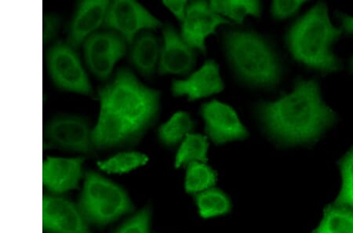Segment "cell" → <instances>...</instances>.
Here are the masks:
<instances>
[{
    "label": "cell",
    "instance_id": "obj_24",
    "mask_svg": "<svg viewBox=\"0 0 353 233\" xmlns=\"http://www.w3.org/2000/svg\"><path fill=\"white\" fill-rule=\"evenodd\" d=\"M147 162L148 157L142 153L127 152L119 153L109 160L99 162V166L108 173L123 174L143 166Z\"/></svg>",
    "mask_w": 353,
    "mask_h": 233
},
{
    "label": "cell",
    "instance_id": "obj_19",
    "mask_svg": "<svg viewBox=\"0 0 353 233\" xmlns=\"http://www.w3.org/2000/svg\"><path fill=\"white\" fill-rule=\"evenodd\" d=\"M209 144L206 137L201 134H190L182 141L176 153V168L188 166L192 163H206Z\"/></svg>",
    "mask_w": 353,
    "mask_h": 233
},
{
    "label": "cell",
    "instance_id": "obj_15",
    "mask_svg": "<svg viewBox=\"0 0 353 233\" xmlns=\"http://www.w3.org/2000/svg\"><path fill=\"white\" fill-rule=\"evenodd\" d=\"M109 1H82L78 3L75 14L68 27V43L79 48L95 30L105 23Z\"/></svg>",
    "mask_w": 353,
    "mask_h": 233
},
{
    "label": "cell",
    "instance_id": "obj_13",
    "mask_svg": "<svg viewBox=\"0 0 353 233\" xmlns=\"http://www.w3.org/2000/svg\"><path fill=\"white\" fill-rule=\"evenodd\" d=\"M83 215L65 199L43 198V220L46 230L54 233H90Z\"/></svg>",
    "mask_w": 353,
    "mask_h": 233
},
{
    "label": "cell",
    "instance_id": "obj_23",
    "mask_svg": "<svg viewBox=\"0 0 353 233\" xmlns=\"http://www.w3.org/2000/svg\"><path fill=\"white\" fill-rule=\"evenodd\" d=\"M187 167L185 188L188 192H201L214 185L216 174L205 163H192Z\"/></svg>",
    "mask_w": 353,
    "mask_h": 233
},
{
    "label": "cell",
    "instance_id": "obj_5",
    "mask_svg": "<svg viewBox=\"0 0 353 233\" xmlns=\"http://www.w3.org/2000/svg\"><path fill=\"white\" fill-rule=\"evenodd\" d=\"M81 203L85 217L99 225L110 223L132 210L121 188L94 172L86 175Z\"/></svg>",
    "mask_w": 353,
    "mask_h": 233
},
{
    "label": "cell",
    "instance_id": "obj_7",
    "mask_svg": "<svg viewBox=\"0 0 353 233\" xmlns=\"http://www.w3.org/2000/svg\"><path fill=\"white\" fill-rule=\"evenodd\" d=\"M104 25L121 35L130 44L133 43L140 32L156 30L162 26L156 17L132 0L110 3Z\"/></svg>",
    "mask_w": 353,
    "mask_h": 233
},
{
    "label": "cell",
    "instance_id": "obj_22",
    "mask_svg": "<svg viewBox=\"0 0 353 233\" xmlns=\"http://www.w3.org/2000/svg\"><path fill=\"white\" fill-rule=\"evenodd\" d=\"M315 233H353V212L346 209L327 208Z\"/></svg>",
    "mask_w": 353,
    "mask_h": 233
},
{
    "label": "cell",
    "instance_id": "obj_18",
    "mask_svg": "<svg viewBox=\"0 0 353 233\" xmlns=\"http://www.w3.org/2000/svg\"><path fill=\"white\" fill-rule=\"evenodd\" d=\"M195 128V122L185 112H176L158 129V136L164 145L173 146L183 141Z\"/></svg>",
    "mask_w": 353,
    "mask_h": 233
},
{
    "label": "cell",
    "instance_id": "obj_16",
    "mask_svg": "<svg viewBox=\"0 0 353 233\" xmlns=\"http://www.w3.org/2000/svg\"><path fill=\"white\" fill-rule=\"evenodd\" d=\"M83 163L81 158L48 157L43 167L44 185L56 193L76 189L82 177Z\"/></svg>",
    "mask_w": 353,
    "mask_h": 233
},
{
    "label": "cell",
    "instance_id": "obj_14",
    "mask_svg": "<svg viewBox=\"0 0 353 233\" xmlns=\"http://www.w3.org/2000/svg\"><path fill=\"white\" fill-rule=\"evenodd\" d=\"M225 88L219 65L214 60H208L201 69L182 81H174L172 93L176 97L186 96L193 101L219 94Z\"/></svg>",
    "mask_w": 353,
    "mask_h": 233
},
{
    "label": "cell",
    "instance_id": "obj_28",
    "mask_svg": "<svg viewBox=\"0 0 353 233\" xmlns=\"http://www.w3.org/2000/svg\"><path fill=\"white\" fill-rule=\"evenodd\" d=\"M59 28V19L53 14H46L43 21V43L53 39Z\"/></svg>",
    "mask_w": 353,
    "mask_h": 233
},
{
    "label": "cell",
    "instance_id": "obj_1",
    "mask_svg": "<svg viewBox=\"0 0 353 233\" xmlns=\"http://www.w3.org/2000/svg\"><path fill=\"white\" fill-rule=\"evenodd\" d=\"M98 123L92 130L97 149L133 144L157 121L161 94L128 70H121L99 90Z\"/></svg>",
    "mask_w": 353,
    "mask_h": 233
},
{
    "label": "cell",
    "instance_id": "obj_8",
    "mask_svg": "<svg viewBox=\"0 0 353 233\" xmlns=\"http://www.w3.org/2000/svg\"><path fill=\"white\" fill-rule=\"evenodd\" d=\"M126 39L115 31L98 32L84 43V54L91 72L101 81L109 78L127 50Z\"/></svg>",
    "mask_w": 353,
    "mask_h": 233
},
{
    "label": "cell",
    "instance_id": "obj_12",
    "mask_svg": "<svg viewBox=\"0 0 353 233\" xmlns=\"http://www.w3.org/2000/svg\"><path fill=\"white\" fill-rule=\"evenodd\" d=\"M163 44L158 70L161 75L185 76L196 63V50L190 46L172 26H166L163 30Z\"/></svg>",
    "mask_w": 353,
    "mask_h": 233
},
{
    "label": "cell",
    "instance_id": "obj_2",
    "mask_svg": "<svg viewBox=\"0 0 353 233\" xmlns=\"http://www.w3.org/2000/svg\"><path fill=\"white\" fill-rule=\"evenodd\" d=\"M254 112L264 132L286 145L314 140L334 121L312 81H299L292 92L275 101H260Z\"/></svg>",
    "mask_w": 353,
    "mask_h": 233
},
{
    "label": "cell",
    "instance_id": "obj_26",
    "mask_svg": "<svg viewBox=\"0 0 353 233\" xmlns=\"http://www.w3.org/2000/svg\"><path fill=\"white\" fill-rule=\"evenodd\" d=\"M150 217L149 210H142L125 223L116 233H149Z\"/></svg>",
    "mask_w": 353,
    "mask_h": 233
},
{
    "label": "cell",
    "instance_id": "obj_9",
    "mask_svg": "<svg viewBox=\"0 0 353 233\" xmlns=\"http://www.w3.org/2000/svg\"><path fill=\"white\" fill-rule=\"evenodd\" d=\"M201 114L208 137L216 145L247 139L249 132L229 105L213 100L202 105Z\"/></svg>",
    "mask_w": 353,
    "mask_h": 233
},
{
    "label": "cell",
    "instance_id": "obj_25",
    "mask_svg": "<svg viewBox=\"0 0 353 233\" xmlns=\"http://www.w3.org/2000/svg\"><path fill=\"white\" fill-rule=\"evenodd\" d=\"M341 170L343 185L337 203L347 204L353 207V150L341 161Z\"/></svg>",
    "mask_w": 353,
    "mask_h": 233
},
{
    "label": "cell",
    "instance_id": "obj_20",
    "mask_svg": "<svg viewBox=\"0 0 353 233\" xmlns=\"http://www.w3.org/2000/svg\"><path fill=\"white\" fill-rule=\"evenodd\" d=\"M210 7L228 21L241 25L248 16L258 18L261 13V3L259 1H210Z\"/></svg>",
    "mask_w": 353,
    "mask_h": 233
},
{
    "label": "cell",
    "instance_id": "obj_10",
    "mask_svg": "<svg viewBox=\"0 0 353 233\" xmlns=\"http://www.w3.org/2000/svg\"><path fill=\"white\" fill-rule=\"evenodd\" d=\"M230 24V21L215 12L209 2L192 1L188 5L181 36L190 46L206 53L207 39L221 26Z\"/></svg>",
    "mask_w": 353,
    "mask_h": 233
},
{
    "label": "cell",
    "instance_id": "obj_11",
    "mask_svg": "<svg viewBox=\"0 0 353 233\" xmlns=\"http://www.w3.org/2000/svg\"><path fill=\"white\" fill-rule=\"evenodd\" d=\"M46 136L49 145L59 149L83 153L94 150L92 130L81 117H57L48 125Z\"/></svg>",
    "mask_w": 353,
    "mask_h": 233
},
{
    "label": "cell",
    "instance_id": "obj_21",
    "mask_svg": "<svg viewBox=\"0 0 353 233\" xmlns=\"http://www.w3.org/2000/svg\"><path fill=\"white\" fill-rule=\"evenodd\" d=\"M202 217L212 218L229 212L230 203L223 192L216 189H208L199 192L196 198Z\"/></svg>",
    "mask_w": 353,
    "mask_h": 233
},
{
    "label": "cell",
    "instance_id": "obj_30",
    "mask_svg": "<svg viewBox=\"0 0 353 233\" xmlns=\"http://www.w3.org/2000/svg\"><path fill=\"white\" fill-rule=\"evenodd\" d=\"M343 21L345 30L350 33H353V18H351V17L349 16H344ZM352 65L353 67V59L352 61Z\"/></svg>",
    "mask_w": 353,
    "mask_h": 233
},
{
    "label": "cell",
    "instance_id": "obj_6",
    "mask_svg": "<svg viewBox=\"0 0 353 233\" xmlns=\"http://www.w3.org/2000/svg\"><path fill=\"white\" fill-rule=\"evenodd\" d=\"M48 65L50 76L59 88L82 94H92L87 74L70 44H54L48 53Z\"/></svg>",
    "mask_w": 353,
    "mask_h": 233
},
{
    "label": "cell",
    "instance_id": "obj_29",
    "mask_svg": "<svg viewBox=\"0 0 353 233\" xmlns=\"http://www.w3.org/2000/svg\"><path fill=\"white\" fill-rule=\"evenodd\" d=\"M163 5L170 12L180 21L183 22L186 15V11L189 2L187 1H163Z\"/></svg>",
    "mask_w": 353,
    "mask_h": 233
},
{
    "label": "cell",
    "instance_id": "obj_3",
    "mask_svg": "<svg viewBox=\"0 0 353 233\" xmlns=\"http://www.w3.org/2000/svg\"><path fill=\"white\" fill-rule=\"evenodd\" d=\"M228 61L239 81L250 88H271L280 81L281 67L266 39L253 30L230 28L222 36Z\"/></svg>",
    "mask_w": 353,
    "mask_h": 233
},
{
    "label": "cell",
    "instance_id": "obj_17",
    "mask_svg": "<svg viewBox=\"0 0 353 233\" xmlns=\"http://www.w3.org/2000/svg\"><path fill=\"white\" fill-rule=\"evenodd\" d=\"M161 50L157 37L150 31H144L135 38L132 43L130 61L141 75L151 77L159 66Z\"/></svg>",
    "mask_w": 353,
    "mask_h": 233
},
{
    "label": "cell",
    "instance_id": "obj_4",
    "mask_svg": "<svg viewBox=\"0 0 353 233\" xmlns=\"http://www.w3.org/2000/svg\"><path fill=\"white\" fill-rule=\"evenodd\" d=\"M340 34L330 21L326 6L319 4L290 28L288 44L294 58L301 63L321 71H334L338 61L331 46Z\"/></svg>",
    "mask_w": 353,
    "mask_h": 233
},
{
    "label": "cell",
    "instance_id": "obj_27",
    "mask_svg": "<svg viewBox=\"0 0 353 233\" xmlns=\"http://www.w3.org/2000/svg\"><path fill=\"white\" fill-rule=\"evenodd\" d=\"M304 1H274L272 3V14L277 19H288L298 12Z\"/></svg>",
    "mask_w": 353,
    "mask_h": 233
}]
</instances>
